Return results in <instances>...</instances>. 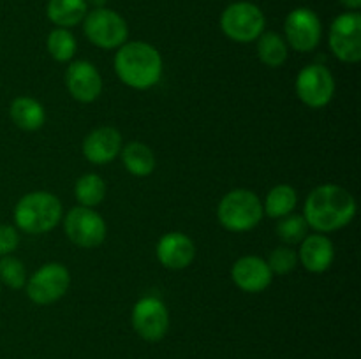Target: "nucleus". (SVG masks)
I'll return each instance as SVG.
<instances>
[{"instance_id":"obj_5","label":"nucleus","mask_w":361,"mask_h":359,"mask_svg":"<svg viewBox=\"0 0 361 359\" xmlns=\"http://www.w3.org/2000/svg\"><path fill=\"white\" fill-rule=\"evenodd\" d=\"M267 27V18L263 11L252 2H233L222 11L221 14V30L228 39L235 42L257 41Z\"/></svg>"},{"instance_id":"obj_1","label":"nucleus","mask_w":361,"mask_h":359,"mask_svg":"<svg viewBox=\"0 0 361 359\" xmlns=\"http://www.w3.org/2000/svg\"><path fill=\"white\" fill-rule=\"evenodd\" d=\"M356 215V199L348 189L334 183L316 187L303 208V218L317 232H334L345 227Z\"/></svg>"},{"instance_id":"obj_16","label":"nucleus","mask_w":361,"mask_h":359,"mask_svg":"<svg viewBox=\"0 0 361 359\" xmlns=\"http://www.w3.org/2000/svg\"><path fill=\"white\" fill-rule=\"evenodd\" d=\"M122 151V134L115 127H99L83 141V155L92 164H108Z\"/></svg>"},{"instance_id":"obj_9","label":"nucleus","mask_w":361,"mask_h":359,"mask_svg":"<svg viewBox=\"0 0 361 359\" xmlns=\"http://www.w3.org/2000/svg\"><path fill=\"white\" fill-rule=\"evenodd\" d=\"M296 95L310 109H321L331 102L335 95V77L330 69L321 63L303 67L296 76Z\"/></svg>"},{"instance_id":"obj_8","label":"nucleus","mask_w":361,"mask_h":359,"mask_svg":"<svg viewBox=\"0 0 361 359\" xmlns=\"http://www.w3.org/2000/svg\"><path fill=\"white\" fill-rule=\"evenodd\" d=\"M328 44L341 62L358 63L361 60V14L348 11L338 14L330 27Z\"/></svg>"},{"instance_id":"obj_23","label":"nucleus","mask_w":361,"mask_h":359,"mask_svg":"<svg viewBox=\"0 0 361 359\" xmlns=\"http://www.w3.org/2000/svg\"><path fill=\"white\" fill-rule=\"evenodd\" d=\"M74 197L78 199L80 206L95 208L104 201L106 197V183L95 172H88L78 178L74 185Z\"/></svg>"},{"instance_id":"obj_24","label":"nucleus","mask_w":361,"mask_h":359,"mask_svg":"<svg viewBox=\"0 0 361 359\" xmlns=\"http://www.w3.org/2000/svg\"><path fill=\"white\" fill-rule=\"evenodd\" d=\"M76 39L71 34L69 28H53L46 39V49L49 56L56 62H69L76 53Z\"/></svg>"},{"instance_id":"obj_3","label":"nucleus","mask_w":361,"mask_h":359,"mask_svg":"<svg viewBox=\"0 0 361 359\" xmlns=\"http://www.w3.org/2000/svg\"><path fill=\"white\" fill-rule=\"evenodd\" d=\"M62 203L46 190H35L21 197L14 206V222L27 234H44L62 220Z\"/></svg>"},{"instance_id":"obj_15","label":"nucleus","mask_w":361,"mask_h":359,"mask_svg":"<svg viewBox=\"0 0 361 359\" xmlns=\"http://www.w3.org/2000/svg\"><path fill=\"white\" fill-rule=\"evenodd\" d=\"M155 253H157L159 263L168 270H185L196 257V245L183 232H166L157 241Z\"/></svg>"},{"instance_id":"obj_29","label":"nucleus","mask_w":361,"mask_h":359,"mask_svg":"<svg viewBox=\"0 0 361 359\" xmlns=\"http://www.w3.org/2000/svg\"><path fill=\"white\" fill-rule=\"evenodd\" d=\"M338 2L349 11H358L361 7V0H338Z\"/></svg>"},{"instance_id":"obj_2","label":"nucleus","mask_w":361,"mask_h":359,"mask_svg":"<svg viewBox=\"0 0 361 359\" xmlns=\"http://www.w3.org/2000/svg\"><path fill=\"white\" fill-rule=\"evenodd\" d=\"M115 73L118 80L134 90H148L161 81L162 56L155 46L145 41L126 42L116 49Z\"/></svg>"},{"instance_id":"obj_12","label":"nucleus","mask_w":361,"mask_h":359,"mask_svg":"<svg viewBox=\"0 0 361 359\" xmlns=\"http://www.w3.org/2000/svg\"><path fill=\"white\" fill-rule=\"evenodd\" d=\"M134 331L147 341H159L169 329V312L164 301L155 296L137 299L130 313Z\"/></svg>"},{"instance_id":"obj_10","label":"nucleus","mask_w":361,"mask_h":359,"mask_svg":"<svg viewBox=\"0 0 361 359\" xmlns=\"http://www.w3.org/2000/svg\"><path fill=\"white\" fill-rule=\"evenodd\" d=\"M67 238L81 248H95L106 239V222L94 208L74 206L63 218Z\"/></svg>"},{"instance_id":"obj_7","label":"nucleus","mask_w":361,"mask_h":359,"mask_svg":"<svg viewBox=\"0 0 361 359\" xmlns=\"http://www.w3.org/2000/svg\"><path fill=\"white\" fill-rule=\"evenodd\" d=\"M27 296L35 305H51L66 296L71 285V273L63 264L48 263L27 278Z\"/></svg>"},{"instance_id":"obj_19","label":"nucleus","mask_w":361,"mask_h":359,"mask_svg":"<svg viewBox=\"0 0 361 359\" xmlns=\"http://www.w3.org/2000/svg\"><path fill=\"white\" fill-rule=\"evenodd\" d=\"M88 13L87 0H49L46 16L59 28H73L85 20Z\"/></svg>"},{"instance_id":"obj_11","label":"nucleus","mask_w":361,"mask_h":359,"mask_svg":"<svg viewBox=\"0 0 361 359\" xmlns=\"http://www.w3.org/2000/svg\"><path fill=\"white\" fill-rule=\"evenodd\" d=\"M286 42L298 53H309L319 46L323 25L319 16L309 7H296L286 16Z\"/></svg>"},{"instance_id":"obj_4","label":"nucleus","mask_w":361,"mask_h":359,"mask_svg":"<svg viewBox=\"0 0 361 359\" xmlns=\"http://www.w3.org/2000/svg\"><path fill=\"white\" fill-rule=\"evenodd\" d=\"M263 203L249 189H235L226 194L217 206V218L231 232H245L256 227L263 218Z\"/></svg>"},{"instance_id":"obj_18","label":"nucleus","mask_w":361,"mask_h":359,"mask_svg":"<svg viewBox=\"0 0 361 359\" xmlns=\"http://www.w3.org/2000/svg\"><path fill=\"white\" fill-rule=\"evenodd\" d=\"M9 116L18 129L27 130V132L39 130L46 122V111L41 102L27 95L16 97L11 102Z\"/></svg>"},{"instance_id":"obj_27","label":"nucleus","mask_w":361,"mask_h":359,"mask_svg":"<svg viewBox=\"0 0 361 359\" xmlns=\"http://www.w3.org/2000/svg\"><path fill=\"white\" fill-rule=\"evenodd\" d=\"M267 263L274 275H288L291 273L296 267V264H298V253H296L289 245L277 246V248L270 253Z\"/></svg>"},{"instance_id":"obj_20","label":"nucleus","mask_w":361,"mask_h":359,"mask_svg":"<svg viewBox=\"0 0 361 359\" xmlns=\"http://www.w3.org/2000/svg\"><path fill=\"white\" fill-rule=\"evenodd\" d=\"M120 153H122V162L127 171L133 176H140V178L152 175L155 169V164H157L150 146H147L145 143H140V141H133V143L126 144Z\"/></svg>"},{"instance_id":"obj_25","label":"nucleus","mask_w":361,"mask_h":359,"mask_svg":"<svg viewBox=\"0 0 361 359\" xmlns=\"http://www.w3.org/2000/svg\"><path fill=\"white\" fill-rule=\"evenodd\" d=\"M277 234L286 245H296V243H302L303 238L307 236V231H309V224L303 218V215L289 213L286 217L279 218L277 222Z\"/></svg>"},{"instance_id":"obj_14","label":"nucleus","mask_w":361,"mask_h":359,"mask_svg":"<svg viewBox=\"0 0 361 359\" xmlns=\"http://www.w3.org/2000/svg\"><path fill=\"white\" fill-rule=\"evenodd\" d=\"M231 278L238 289L243 292H263L270 287L274 280L270 266L264 259L257 256L240 257L231 267Z\"/></svg>"},{"instance_id":"obj_30","label":"nucleus","mask_w":361,"mask_h":359,"mask_svg":"<svg viewBox=\"0 0 361 359\" xmlns=\"http://www.w3.org/2000/svg\"><path fill=\"white\" fill-rule=\"evenodd\" d=\"M106 2H108V0H87L88 6H94V9H97V7H104Z\"/></svg>"},{"instance_id":"obj_17","label":"nucleus","mask_w":361,"mask_h":359,"mask_svg":"<svg viewBox=\"0 0 361 359\" xmlns=\"http://www.w3.org/2000/svg\"><path fill=\"white\" fill-rule=\"evenodd\" d=\"M298 263L303 264L310 273H324L331 266L335 257L334 243L328 236L316 232V234H307L303 241L300 243Z\"/></svg>"},{"instance_id":"obj_26","label":"nucleus","mask_w":361,"mask_h":359,"mask_svg":"<svg viewBox=\"0 0 361 359\" xmlns=\"http://www.w3.org/2000/svg\"><path fill=\"white\" fill-rule=\"evenodd\" d=\"M0 282H4L11 289H21L27 284V271L18 257H0Z\"/></svg>"},{"instance_id":"obj_21","label":"nucleus","mask_w":361,"mask_h":359,"mask_svg":"<svg viewBox=\"0 0 361 359\" xmlns=\"http://www.w3.org/2000/svg\"><path fill=\"white\" fill-rule=\"evenodd\" d=\"M289 55V46L277 32H263L257 37V56L267 67L277 69L284 65Z\"/></svg>"},{"instance_id":"obj_13","label":"nucleus","mask_w":361,"mask_h":359,"mask_svg":"<svg viewBox=\"0 0 361 359\" xmlns=\"http://www.w3.org/2000/svg\"><path fill=\"white\" fill-rule=\"evenodd\" d=\"M66 87L74 101L88 104L97 101L102 94V77L94 63L76 60L66 70Z\"/></svg>"},{"instance_id":"obj_6","label":"nucleus","mask_w":361,"mask_h":359,"mask_svg":"<svg viewBox=\"0 0 361 359\" xmlns=\"http://www.w3.org/2000/svg\"><path fill=\"white\" fill-rule=\"evenodd\" d=\"M81 23L88 41L101 49H118L129 37L127 21L116 11L108 7L88 11Z\"/></svg>"},{"instance_id":"obj_22","label":"nucleus","mask_w":361,"mask_h":359,"mask_svg":"<svg viewBox=\"0 0 361 359\" xmlns=\"http://www.w3.org/2000/svg\"><path fill=\"white\" fill-rule=\"evenodd\" d=\"M296 204H298V194H296V190L291 185H288V183H281V185H275L267 194L263 211L270 218H282L286 215L293 213Z\"/></svg>"},{"instance_id":"obj_28","label":"nucleus","mask_w":361,"mask_h":359,"mask_svg":"<svg viewBox=\"0 0 361 359\" xmlns=\"http://www.w3.org/2000/svg\"><path fill=\"white\" fill-rule=\"evenodd\" d=\"M20 245V234L13 225L0 224V257L11 256Z\"/></svg>"}]
</instances>
